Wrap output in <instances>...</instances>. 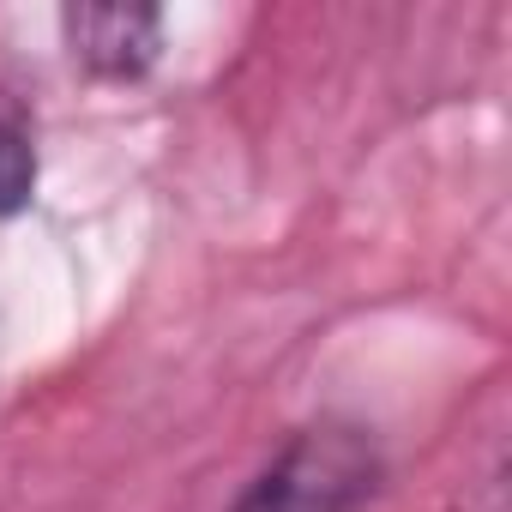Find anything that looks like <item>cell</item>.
<instances>
[{
    "label": "cell",
    "mask_w": 512,
    "mask_h": 512,
    "mask_svg": "<svg viewBox=\"0 0 512 512\" xmlns=\"http://www.w3.org/2000/svg\"><path fill=\"white\" fill-rule=\"evenodd\" d=\"M37 193V151L19 127H0V217L25 211Z\"/></svg>",
    "instance_id": "obj_3"
},
{
    "label": "cell",
    "mask_w": 512,
    "mask_h": 512,
    "mask_svg": "<svg viewBox=\"0 0 512 512\" xmlns=\"http://www.w3.org/2000/svg\"><path fill=\"white\" fill-rule=\"evenodd\" d=\"M67 49L97 79H139L163 55V13L157 7H67Z\"/></svg>",
    "instance_id": "obj_2"
},
{
    "label": "cell",
    "mask_w": 512,
    "mask_h": 512,
    "mask_svg": "<svg viewBox=\"0 0 512 512\" xmlns=\"http://www.w3.org/2000/svg\"><path fill=\"white\" fill-rule=\"evenodd\" d=\"M380 488V452L356 422L302 428L229 512H362Z\"/></svg>",
    "instance_id": "obj_1"
}]
</instances>
